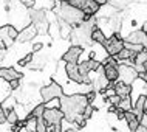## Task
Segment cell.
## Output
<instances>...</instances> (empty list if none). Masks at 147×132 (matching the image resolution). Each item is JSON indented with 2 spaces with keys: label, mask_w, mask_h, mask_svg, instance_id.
<instances>
[{
  "label": "cell",
  "mask_w": 147,
  "mask_h": 132,
  "mask_svg": "<svg viewBox=\"0 0 147 132\" xmlns=\"http://www.w3.org/2000/svg\"><path fill=\"white\" fill-rule=\"evenodd\" d=\"M20 129H22V126L19 125V123H16V125H11V131H13V132H20Z\"/></svg>",
  "instance_id": "cell-38"
},
{
  "label": "cell",
  "mask_w": 147,
  "mask_h": 132,
  "mask_svg": "<svg viewBox=\"0 0 147 132\" xmlns=\"http://www.w3.org/2000/svg\"><path fill=\"white\" fill-rule=\"evenodd\" d=\"M146 103H147V97L146 95H140L136 99H135V103H133V112H135V115H136V118L141 120L144 118V115H146Z\"/></svg>",
  "instance_id": "cell-9"
},
{
  "label": "cell",
  "mask_w": 147,
  "mask_h": 132,
  "mask_svg": "<svg viewBox=\"0 0 147 132\" xmlns=\"http://www.w3.org/2000/svg\"><path fill=\"white\" fill-rule=\"evenodd\" d=\"M43 118L48 123V126H53V125H57V123H62L65 115L61 110V107H50V109L43 112Z\"/></svg>",
  "instance_id": "cell-7"
},
{
  "label": "cell",
  "mask_w": 147,
  "mask_h": 132,
  "mask_svg": "<svg viewBox=\"0 0 147 132\" xmlns=\"http://www.w3.org/2000/svg\"><path fill=\"white\" fill-rule=\"evenodd\" d=\"M140 2H142V3H147V0H140Z\"/></svg>",
  "instance_id": "cell-47"
},
{
  "label": "cell",
  "mask_w": 147,
  "mask_h": 132,
  "mask_svg": "<svg viewBox=\"0 0 147 132\" xmlns=\"http://www.w3.org/2000/svg\"><path fill=\"white\" fill-rule=\"evenodd\" d=\"M36 126H37V117H34L33 114H30L28 118L25 120V127L30 132H36Z\"/></svg>",
  "instance_id": "cell-18"
},
{
  "label": "cell",
  "mask_w": 147,
  "mask_h": 132,
  "mask_svg": "<svg viewBox=\"0 0 147 132\" xmlns=\"http://www.w3.org/2000/svg\"><path fill=\"white\" fill-rule=\"evenodd\" d=\"M124 47L127 50L133 51V53H140V51L144 50V45H141V44H132V42H124Z\"/></svg>",
  "instance_id": "cell-21"
},
{
  "label": "cell",
  "mask_w": 147,
  "mask_h": 132,
  "mask_svg": "<svg viewBox=\"0 0 147 132\" xmlns=\"http://www.w3.org/2000/svg\"><path fill=\"white\" fill-rule=\"evenodd\" d=\"M31 61H33V53H28V54L25 56V58H22L17 64H19V65H22V67H25V65H28Z\"/></svg>",
  "instance_id": "cell-28"
},
{
  "label": "cell",
  "mask_w": 147,
  "mask_h": 132,
  "mask_svg": "<svg viewBox=\"0 0 147 132\" xmlns=\"http://www.w3.org/2000/svg\"><path fill=\"white\" fill-rule=\"evenodd\" d=\"M2 106H3V109L5 110H9V109H14V98H6V101L5 103H2Z\"/></svg>",
  "instance_id": "cell-30"
},
{
  "label": "cell",
  "mask_w": 147,
  "mask_h": 132,
  "mask_svg": "<svg viewBox=\"0 0 147 132\" xmlns=\"http://www.w3.org/2000/svg\"><path fill=\"white\" fill-rule=\"evenodd\" d=\"M105 39L107 37H105V34L102 33L101 28L94 27L93 30H91V41H93V42H98V44H101V45H102V44L105 42Z\"/></svg>",
  "instance_id": "cell-17"
},
{
  "label": "cell",
  "mask_w": 147,
  "mask_h": 132,
  "mask_svg": "<svg viewBox=\"0 0 147 132\" xmlns=\"http://www.w3.org/2000/svg\"><path fill=\"white\" fill-rule=\"evenodd\" d=\"M51 131H53V132H63L62 125H61V123H57V125H53V126H51Z\"/></svg>",
  "instance_id": "cell-35"
},
{
  "label": "cell",
  "mask_w": 147,
  "mask_h": 132,
  "mask_svg": "<svg viewBox=\"0 0 147 132\" xmlns=\"http://www.w3.org/2000/svg\"><path fill=\"white\" fill-rule=\"evenodd\" d=\"M93 112H94L93 106H91V104H87V107L84 109V112H82V115H84V118H85V120H88L91 115H93Z\"/></svg>",
  "instance_id": "cell-29"
},
{
  "label": "cell",
  "mask_w": 147,
  "mask_h": 132,
  "mask_svg": "<svg viewBox=\"0 0 147 132\" xmlns=\"http://www.w3.org/2000/svg\"><path fill=\"white\" fill-rule=\"evenodd\" d=\"M8 84H9V89L11 90H17L19 87H20V79H13V81H9Z\"/></svg>",
  "instance_id": "cell-31"
},
{
  "label": "cell",
  "mask_w": 147,
  "mask_h": 132,
  "mask_svg": "<svg viewBox=\"0 0 147 132\" xmlns=\"http://www.w3.org/2000/svg\"><path fill=\"white\" fill-rule=\"evenodd\" d=\"M135 132H147V126H144V125H140V127H138Z\"/></svg>",
  "instance_id": "cell-39"
},
{
  "label": "cell",
  "mask_w": 147,
  "mask_h": 132,
  "mask_svg": "<svg viewBox=\"0 0 147 132\" xmlns=\"http://www.w3.org/2000/svg\"><path fill=\"white\" fill-rule=\"evenodd\" d=\"M36 33H37V27H36V25H28V27H25L20 33H19L17 39H19V41H22V42H26V41H30L31 37H34Z\"/></svg>",
  "instance_id": "cell-13"
},
{
  "label": "cell",
  "mask_w": 147,
  "mask_h": 132,
  "mask_svg": "<svg viewBox=\"0 0 147 132\" xmlns=\"http://www.w3.org/2000/svg\"><path fill=\"white\" fill-rule=\"evenodd\" d=\"M59 17L62 20H65L67 23H70V25L78 27L84 22V11L81 8L70 5V3L61 2V5H59Z\"/></svg>",
  "instance_id": "cell-2"
},
{
  "label": "cell",
  "mask_w": 147,
  "mask_h": 132,
  "mask_svg": "<svg viewBox=\"0 0 147 132\" xmlns=\"http://www.w3.org/2000/svg\"><path fill=\"white\" fill-rule=\"evenodd\" d=\"M65 71H67V76H68L73 82L84 84V78L79 73V64L78 62H67L65 64Z\"/></svg>",
  "instance_id": "cell-8"
},
{
  "label": "cell",
  "mask_w": 147,
  "mask_h": 132,
  "mask_svg": "<svg viewBox=\"0 0 147 132\" xmlns=\"http://www.w3.org/2000/svg\"><path fill=\"white\" fill-rule=\"evenodd\" d=\"M116 110H118V107H116V106H112V104H110V109H109L110 114H116Z\"/></svg>",
  "instance_id": "cell-40"
},
{
  "label": "cell",
  "mask_w": 147,
  "mask_h": 132,
  "mask_svg": "<svg viewBox=\"0 0 147 132\" xmlns=\"http://www.w3.org/2000/svg\"><path fill=\"white\" fill-rule=\"evenodd\" d=\"M94 2H96V3H99V5L102 6V5H105V3L109 2V0H94Z\"/></svg>",
  "instance_id": "cell-42"
},
{
  "label": "cell",
  "mask_w": 147,
  "mask_h": 132,
  "mask_svg": "<svg viewBox=\"0 0 147 132\" xmlns=\"http://www.w3.org/2000/svg\"><path fill=\"white\" fill-rule=\"evenodd\" d=\"M102 47L105 48V51L109 53V56L116 58V56L119 54V51L124 48V41H122V37L118 33H115L110 39H105V42L102 44Z\"/></svg>",
  "instance_id": "cell-3"
},
{
  "label": "cell",
  "mask_w": 147,
  "mask_h": 132,
  "mask_svg": "<svg viewBox=\"0 0 147 132\" xmlns=\"http://www.w3.org/2000/svg\"><path fill=\"white\" fill-rule=\"evenodd\" d=\"M31 19H33L34 23H40L45 20V13L40 10H34V11H31Z\"/></svg>",
  "instance_id": "cell-20"
},
{
  "label": "cell",
  "mask_w": 147,
  "mask_h": 132,
  "mask_svg": "<svg viewBox=\"0 0 147 132\" xmlns=\"http://www.w3.org/2000/svg\"><path fill=\"white\" fill-rule=\"evenodd\" d=\"M141 30H142V31H144V33L147 34V20H146L144 23H142V27H141Z\"/></svg>",
  "instance_id": "cell-41"
},
{
  "label": "cell",
  "mask_w": 147,
  "mask_h": 132,
  "mask_svg": "<svg viewBox=\"0 0 147 132\" xmlns=\"http://www.w3.org/2000/svg\"><path fill=\"white\" fill-rule=\"evenodd\" d=\"M43 48V44H40V42H36L34 45H33V50L34 51H40Z\"/></svg>",
  "instance_id": "cell-37"
},
{
  "label": "cell",
  "mask_w": 147,
  "mask_h": 132,
  "mask_svg": "<svg viewBox=\"0 0 147 132\" xmlns=\"http://www.w3.org/2000/svg\"><path fill=\"white\" fill-rule=\"evenodd\" d=\"M63 95V90L62 87L59 86L57 82H50L48 86L42 87L40 89V97L43 99V103H50L51 99H56V98H61Z\"/></svg>",
  "instance_id": "cell-4"
},
{
  "label": "cell",
  "mask_w": 147,
  "mask_h": 132,
  "mask_svg": "<svg viewBox=\"0 0 147 132\" xmlns=\"http://www.w3.org/2000/svg\"><path fill=\"white\" fill-rule=\"evenodd\" d=\"M87 104H90L88 99H87L85 95H81V93L71 95V97H67V95H62L61 97V110L63 112L65 120L68 123L76 121L78 117L82 115Z\"/></svg>",
  "instance_id": "cell-1"
},
{
  "label": "cell",
  "mask_w": 147,
  "mask_h": 132,
  "mask_svg": "<svg viewBox=\"0 0 147 132\" xmlns=\"http://www.w3.org/2000/svg\"><path fill=\"white\" fill-rule=\"evenodd\" d=\"M146 39H147V34H146L142 30H140V31H133V33H130L129 37H127V42L141 44V45H142V44L146 42Z\"/></svg>",
  "instance_id": "cell-16"
},
{
  "label": "cell",
  "mask_w": 147,
  "mask_h": 132,
  "mask_svg": "<svg viewBox=\"0 0 147 132\" xmlns=\"http://www.w3.org/2000/svg\"><path fill=\"white\" fill-rule=\"evenodd\" d=\"M85 97H87V99H88V103L91 104V103H93V99L96 98V93H94V92H88V93H85Z\"/></svg>",
  "instance_id": "cell-34"
},
{
  "label": "cell",
  "mask_w": 147,
  "mask_h": 132,
  "mask_svg": "<svg viewBox=\"0 0 147 132\" xmlns=\"http://www.w3.org/2000/svg\"><path fill=\"white\" fill-rule=\"evenodd\" d=\"M142 45H144V50H147V39H146V42L142 44Z\"/></svg>",
  "instance_id": "cell-46"
},
{
  "label": "cell",
  "mask_w": 147,
  "mask_h": 132,
  "mask_svg": "<svg viewBox=\"0 0 147 132\" xmlns=\"http://www.w3.org/2000/svg\"><path fill=\"white\" fill-rule=\"evenodd\" d=\"M115 93L119 95V97H129L130 93H132V86H129V84H124V82H115V87H113Z\"/></svg>",
  "instance_id": "cell-15"
},
{
  "label": "cell",
  "mask_w": 147,
  "mask_h": 132,
  "mask_svg": "<svg viewBox=\"0 0 147 132\" xmlns=\"http://www.w3.org/2000/svg\"><path fill=\"white\" fill-rule=\"evenodd\" d=\"M45 110H47V103H40V104H37L34 107L31 114H33L34 117L40 118V117H43V112H45Z\"/></svg>",
  "instance_id": "cell-23"
},
{
  "label": "cell",
  "mask_w": 147,
  "mask_h": 132,
  "mask_svg": "<svg viewBox=\"0 0 147 132\" xmlns=\"http://www.w3.org/2000/svg\"><path fill=\"white\" fill-rule=\"evenodd\" d=\"M82 47L81 45H71L68 50L63 53L62 56V61L63 62H78V59H79V56L82 54Z\"/></svg>",
  "instance_id": "cell-10"
},
{
  "label": "cell",
  "mask_w": 147,
  "mask_h": 132,
  "mask_svg": "<svg viewBox=\"0 0 147 132\" xmlns=\"http://www.w3.org/2000/svg\"><path fill=\"white\" fill-rule=\"evenodd\" d=\"M146 115H147V107H146Z\"/></svg>",
  "instance_id": "cell-48"
},
{
  "label": "cell",
  "mask_w": 147,
  "mask_h": 132,
  "mask_svg": "<svg viewBox=\"0 0 147 132\" xmlns=\"http://www.w3.org/2000/svg\"><path fill=\"white\" fill-rule=\"evenodd\" d=\"M17 36H19L17 30H16L14 27H11V25H5V27L0 28V42H2L5 47L13 45V42L17 39Z\"/></svg>",
  "instance_id": "cell-6"
},
{
  "label": "cell",
  "mask_w": 147,
  "mask_h": 132,
  "mask_svg": "<svg viewBox=\"0 0 147 132\" xmlns=\"http://www.w3.org/2000/svg\"><path fill=\"white\" fill-rule=\"evenodd\" d=\"M124 120L127 121V126H129V129L132 132H135L141 125V121L136 118V115H135L133 110H125V118Z\"/></svg>",
  "instance_id": "cell-14"
},
{
  "label": "cell",
  "mask_w": 147,
  "mask_h": 132,
  "mask_svg": "<svg viewBox=\"0 0 147 132\" xmlns=\"http://www.w3.org/2000/svg\"><path fill=\"white\" fill-rule=\"evenodd\" d=\"M73 127H74V123H71V127H70L68 131H65V132H74V129H73Z\"/></svg>",
  "instance_id": "cell-44"
},
{
  "label": "cell",
  "mask_w": 147,
  "mask_h": 132,
  "mask_svg": "<svg viewBox=\"0 0 147 132\" xmlns=\"http://www.w3.org/2000/svg\"><path fill=\"white\" fill-rule=\"evenodd\" d=\"M121 99H122V97H119V95L113 93V95H110V97H109V103H110L112 106L119 107V104H121Z\"/></svg>",
  "instance_id": "cell-27"
},
{
  "label": "cell",
  "mask_w": 147,
  "mask_h": 132,
  "mask_svg": "<svg viewBox=\"0 0 147 132\" xmlns=\"http://www.w3.org/2000/svg\"><path fill=\"white\" fill-rule=\"evenodd\" d=\"M6 123V115H5V109H3L2 103H0V125Z\"/></svg>",
  "instance_id": "cell-32"
},
{
  "label": "cell",
  "mask_w": 147,
  "mask_h": 132,
  "mask_svg": "<svg viewBox=\"0 0 147 132\" xmlns=\"http://www.w3.org/2000/svg\"><path fill=\"white\" fill-rule=\"evenodd\" d=\"M20 2H23L25 5H28V6H31V5H33V2H31V0H20Z\"/></svg>",
  "instance_id": "cell-43"
},
{
  "label": "cell",
  "mask_w": 147,
  "mask_h": 132,
  "mask_svg": "<svg viewBox=\"0 0 147 132\" xmlns=\"http://www.w3.org/2000/svg\"><path fill=\"white\" fill-rule=\"evenodd\" d=\"M138 79H141V81H144L147 84V71H140V75H138Z\"/></svg>",
  "instance_id": "cell-36"
},
{
  "label": "cell",
  "mask_w": 147,
  "mask_h": 132,
  "mask_svg": "<svg viewBox=\"0 0 147 132\" xmlns=\"http://www.w3.org/2000/svg\"><path fill=\"white\" fill-rule=\"evenodd\" d=\"M20 76H22V73H19L13 67H2L0 69V79H3L6 82L13 81V79H20Z\"/></svg>",
  "instance_id": "cell-11"
},
{
  "label": "cell",
  "mask_w": 147,
  "mask_h": 132,
  "mask_svg": "<svg viewBox=\"0 0 147 132\" xmlns=\"http://www.w3.org/2000/svg\"><path fill=\"white\" fill-rule=\"evenodd\" d=\"M48 131V123L45 121V118L40 117L37 118V126H36V132H47Z\"/></svg>",
  "instance_id": "cell-24"
},
{
  "label": "cell",
  "mask_w": 147,
  "mask_h": 132,
  "mask_svg": "<svg viewBox=\"0 0 147 132\" xmlns=\"http://www.w3.org/2000/svg\"><path fill=\"white\" fill-rule=\"evenodd\" d=\"M104 75L109 82H116L119 79V67L118 65H104Z\"/></svg>",
  "instance_id": "cell-12"
},
{
  "label": "cell",
  "mask_w": 147,
  "mask_h": 132,
  "mask_svg": "<svg viewBox=\"0 0 147 132\" xmlns=\"http://www.w3.org/2000/svg\"><path fill=\"white\" fill-rule=\"evenodd\" d=\"M5 115H6V121L9 125H16L19 123V117H17V112L14 109H9V110H5Z\"/></svg>",
  "instance_id": "cell-19"
},
{
  "label": "cell",
  "mask_w": 147,
  "mask_h": 132,
  "mask_svg": "<svg viewBox=\"0 0 147 132\" xmlns=\"http://www.w3.org/2000/svg\"><path fill=\"white\" fill-rule=\"evenodd\" d=\"M138 75H140V71L135 69L133 65H124V64H122V65L119 67V79L124 84L132 86L133 81L138 79Z\"/></svg>",
  "instance_id": "cell-5"
},
{
  "label": "cell",
  "mask_w": 147,
  "mask_h": 132,
  "mask_svg": "<svg viewBox=\"0 0 147 132\" xmlns=\"http://www.w3.org/2000/svg\"><path fill=\"white\" fill-rule=\"evenodd\" d=\"M87 64H88V67H90V71H98L99 69H101V65H102V64L99 61H96V59H88Z\"/></svg>",
  "instance_id": "cell-26"
},
{
  "label": "cell",
  "mask_w": 147,
  "mask_h": 132,
  "mask_svg": "<svg viewBox=\"0 0 147 132\" xmlns=\"http://www.w3.org/2000/svg\"><path fill=\"white\" fill-rule=\"evenodd\" d=\"M146 61H147V50H142L140 53H136V56H135V64L136 65H142Z\"/></svg>",
  "instance_id": "cell-25"
},
{
  "label": "cell",
  "mask_w": 147,
  "mask_h": 132,
  "mask_svg": "<svg viewBox=\"0 0 147 132\" xmlns=\"http://www.w3.org/2000/svg\"><path fill=\"white\" fill-rule=\"evenodd\" d=\"M142 70H144V71H147V61H146L144 64H142Z\"/></svg>",
  "instance_id": "cell-45"
},
{
  "label": "cell",
  "mask_w": 147,
  "mask_h": 132,
  "mask_svg": "<svg viewBox=\"0 0 147 132\" xmlns=\"http://www.w3.org/2000/svg\"><path fill=\"white\" fill-rule=\"evenodd\" d=\"M119 107L121 109H124V110H132L133 109V101H132V98H130V95L129 97H124L121 99V104H119Z\"/></svg>",
  "instance_id": "cell-22"
},
{
  "label": "cell",
  "mask_w": 147,
  "mask_h": 132,
  "mask_svg": "<svg viewBox=\"0 0 147 132\" xmlns=\"http://www.w3.org/2000/svg\"><path fill=\"white\" fill-rule=\"evenodd\" d=\"M116 117L119 120H124L125 118V110L124 109H121V107H118V110H116Z\"/></svg>",
  "instance_id": "cell-33"
}]
</instances>
